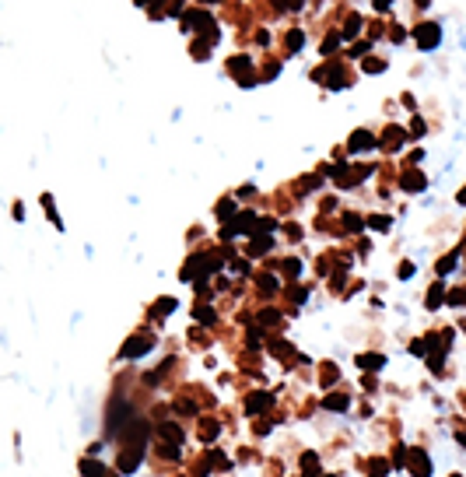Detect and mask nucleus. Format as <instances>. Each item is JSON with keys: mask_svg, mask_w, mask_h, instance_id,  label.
<instances>
[{"mask_svg": "<svg viewBox=\"0 0 466 477\" xmlns=\"http://www.w3.org/2000/svg\"><path fill=\"white\" fill-rule=\"evenodd\" d=\"M410 470H414L417 477H428V474H431V460L424 456V453H414V456H410Z\"/></svg>", "mask_w": 466, "mask_h": 477, "instance_id": "nucleus-8", "label": "nucleus"}, {"mask_svg": "<svg viewBox=\"0 0 466 477\" xmlns=\"http://www.w3.org/2000/svg\"><path fill=\"white\" fill-rule=\"evenodd\" d=\"M277 320H281L277 312H263V316H259V323H277Z\"/></svg>", "mask_w": 466, "mask_h": 477, "instance_id": "nucleus-34", "label": "nucleus"}, {"mask_svg": "<svg viewBox=\"0 0 466 477\" xmlns=\"http://www.w3.org/2000/svg\"><path fill=\"white\" fill-rule=\"evenodd\" d=\"M449 302L452 305H466V291H449Z\"/></svg>", "mask_w": 466, "mask_h": 477, "instance_id": "nucleus-28", "label": "nucleus"}, {"mask_svg": "<svg viewBox=\"0 0 466 477\" xmlns=\"http://www.w3.org/2000/svg\"><path fill=\"white\" fill-rule=\"evenodd\" d=\"M368 147H375V137H372L368 130H358V134L351 137V144H347V151H351V154H358V151H368Z\"/></svg>", "mask_w": 466, "mask_h": 477, "instance_id": "nucleus-3", "label": "nucleus"}, {"mask_svg": "<svg viewBox=\"0 0 466 477\" xmlns=\"http://www.w3.org/2000/svg\"><path fill=\"white\" fill-rule=\"evenodd\" d=\"M459 204H466V186H463V193H459Z\"/></svg>", "mask_w": 466, "mask_h": 477, "instance_id": "nucleus-36", "label": "nucleus"}, {"mask_svg": "<svg viewBox=\"0 0 466 477\" xmlns=\"http://www.w3.org/2000/svg\"><path fill=\"white\" fill-rule=\"evenodd\" d=\"M140 456H144V449H127V453L120 456V470H123V474L137 470V467H140Z\"/></svg>", "mask_w": 466, "mask_h": 477, "instance_id": "nucleus-6", "label": "nucleus"}, {"mask_svg": "<svg viewBox=\"0 0 466 477\" xmlns=\"http://www.w3.org/2000/svg\"><path fill=\"white\" fill-rule=\"evenodd\" d=\"M105 477H116V474H105Z\"/></svg>", "mask_w": 466, "mask_h": 477, "instance_id": "nucleus-38", "label": "nucleus"}, {"mask_svg": "<svg viewBox=\"0 0 466 477\" xmlns=\"http://www.w3.org/2000/svg\"><path fill=\"white\" fill-rule=\"evenodd\" d=\"M81 474L85 477H105V470H102L98 460H81Z\"/></svg>", "mask_w": 466, "mask_h": 477, "instance_id": "nucleus-12", "label": "nucleus"}, {"mask_svg": "<svg viewBox=\"0 0 466 477\" xmlns=\"http://www.w3.org/2000/svg\"><path fill=\"white\" fill-rule=\"evenodd\" d=\"M298 270H301L298 260H284V274H288V277H298Z\"/></svg>", "mask_w": 466, "mask_h": 477, "instance_id": "nucleus-21", "label": "nucleus"}, {"mask_svg": "<svg viewBox=\"0 0 466 477\" xmlns=\"http://www.w3.org/2000/svg\"><path fill=\"white\" fill-rule=\"evenodd\" d=\"M456 439H459V442H463V446H466V435H456Z\"/></svg>", "mask_w": 466, "mask_h": 477, "instance_id": "nucleus-37", "label": "nucleus"}, {"mask_svg": "<svg viewBox=\"0 0 466 477\" xmlns=\"http://www.w3.org/2000/svg\"><path fill=\"white\" fill-rule=\"evenodd\" d=\"M249 67H253V63H249L246 56H235V60H231V70H235V74H239V81H242V88H249V85H253V77H249Z\"/></svg>", "mask_w": 466, "mask_h": 477, "instance_id": "nucleus-5", "label": "nucleus"}, {"mask_svg": "<svg viewBox=\"0 0 466 477\" xmlns=\"http://www.w3.org/2000/svg\"><path fill=\"white\" fill-rule=\"evenodd\" d=\"M301 470H305V477H316V474H319V456H316V453H305V456H301Z\"/></svg>", "mask_w": 466, "mask_h": 477, "instance_id": "nucleus-11", "label": "nucleus"}, {"mask_svg": "<svg viewBox=\"0 0 466 477\" xmlns=\"http://www.w3.org/2000/svg\"><path fill=\"white\" fill-rule=\"evenodd\" d=\"M193 316H197L200 323H214V312L207 309V305H200V309H193Z\"/></svg>", "mask_w": 466, "mask_h": 477, "instance_id": "nucleus-18", "label": "nucleus"}, {"mask_svg": "<svg viewBox=\"0 0 466 477\" xmlns=\"http://www.w3.org/2000/svg\"><path fill=\"white\" fill-rule=\"evenodd\" d=\"M231 214H235V204H231V200H221V204H217V218L224 221V218H231Z\"/></svg>", "mask_w": 466, "mask_h": 477, "instance_id": "nucleus-17", "label": "nucleus"}, {"mask_svg": "<svg viewBox=\"0 0 466 477\" xmlns=\"http://www.w3.org/2000/svg\"><path fill=\"white\" fill-rule=\"evenodd\" d=\"M214 435H217V421H207L204 425V439H214Z\"/></svg>", "mask_w": 466, "mask_h": 477, "instance_id": "nucleus-29", "label": "nucleus"}, {"mask_svg": "<svg viewBox=\"0 0 466 477\" xmlns=\"http://www.w3.org/2000/svg\"><path fill=\"white\" fill-rule=\"evenodd\" d=\"M382 67H385V63H382V60H365V70H368V74H379V70H382Z\"/></svg>", "mask_w": 466, "mask_h": 477, "instance_id": "nucleus-25", "label": "nucleus"}, {"mask_svg": "<svg viewBox=\"0 0 466 477\" xmlns=\"http://www.w3.org/2000/svg\"><path fill=\"white\" fill-rule=\"evenodd\" d=\"M333 46H340V39H337V35H330V39H326V43H323V53H330Z\"/></svg>", "mask_w": 466, "mask_h": 477, "instance_id": "nucleus-33", "label": "nucleus"}, {"mask_svg": "<svg viewBox=\"0 0 466 477\" xmlns=\"http://www.w3.org/2000/svg\"><path fill=\"white\" fill-rule=\"evenodd\" d=\"M266 249H270V238H266V235L249 238V256H259V253H266Z\"/></svg>", "mask_w": 466, "mask_h": 477, "instance_id": "nucleus-13", "label": "nucleus"}, {"mask_svg": "<svg viewBox=\"0 0 466 477\" xmlns=\"http://www.w3.org/2000/svg\"><path fill=\"white\" fill-rule=\"evenodd\" d=\"M400 186H403V190H424V176H421L417 169H410V172H403Z\"/></svg>", "mask_w": 466, "mask_h": 477, "instance_id": "nucleus-10", "label": "nucleus"}, {"mask_svg": "<svg viewBox=\"0 0 466 477\" xmlns=\"http://www.w3.org/2000/svg\"><path fill=\"white\" fill-rule=\"evenodd\" d=\"M259 288H263V291H274L277 285H274V277H270V274H266V277H259Z\"/></svg>", "mask_w": 466, "mask_h": 477, "instance_id": "nucleus-30", "label": "nucleus"}, {"mask_svg": "<svg viewBox=\"0 0 466 477\" xmlns=\"http://www.w3.org/2000/svg\"><path fill=\"white\" fill-rule=\"evenodd\" d=\"M403 141H407V134H403L400 127H389V130H385V137H382V144L389 147V151H400V147H403Z\"/></svg>", "mask_w": 466, "mask_h": 477, "instance_id": "nucleus-7", "label": "nucleus"}, {"mask_svg": "<svg viewBox=\"0 0 466 477\" xmlns=\"http://www.w3.org/2000/svg\"><path fill=\"white\" fill-rule=\"evenodd\" d=\"M393 463H396V467H403V463H407V449H403V446L393 453Z\"/></svg>", "mask_w": 466, "mask_h": 477, "instance_id": "nucleus-32", "label": "nucleus"}, {"mask_svg": "<svg viewBox=\"0 0 466 477\" xmlns=\"http://www.w3.org/2000/svg\"><path fill=\"white\" fill-rule=\"evenodd\" d=\"M274 354H291V344L288 340H274Z\"/></svg>", "mask_w": 466, "mask_h": 477, "instance_id": "nucleus-26", "label": "nucleus"}, {"mask_svg": "<svg viewBox=\"0 0 466 477\" xmlns=\"http://www.w3.org/2000/svg\"><path fill=\"white\" fill-rule=\"evenodd\" d=\"M211 467H224V470H228V467H231V463H228V460H224V456H221V453H211Z\"/></svg>", "mask_w": 466, "mask_h": 477, "instance_id": "nucleus-27", "label": "nucleus"}, {"mask_svg": "<svg viewBox=\"0 0 466 477\" xmlns=\"http://www.w3.org/2000/svg\"><path fill=\"white\" fill-rule=\"evenodd\" d=\"M368 225H372L375 232H385V228H389V218H382V214H375V218H368Z\"/></svg>", "mask_w": 466, "mask_h": 477, "instance_id": "nucleus-20", "label": "nucleus"}, {"mask_svg": "<svg viewBox=\"0 0 466 477\" xmlns=\"http://www.w3.org/2000/svg\"><path fill=\"white\" fill-rule=\"evenodd\" d=\"M326 407H330V411H343V407H347V396H326Z\"/></svg>", "mask_w": 466, "mask_h": 477, "instance_id": "nucleus-19", "label": "nucleus"}, {"mask_svg": "<svg viewBox=\"0 0 466 477\" xmlns=\"http://www.w3.org/2000/svg\"><path fill=\"white\" fill-rule=\"evenodd\" d=\"M442 295H445V291H442V285H435V288L428 291V309H438V302H442Z\"/></svg>", "mask_w": 466, "mask_h": 477, "instance_id": "nucleus-16", "label": "nucleus"}, {"mask_svg": "<svg viewBox=\"0 0 466 477\" xmlns=\"http://www.w3.org/2000/svg\"><path fill=\"white\" fill-rule=\"evenodd\" d=\"M154 347V337L151 334H137V337H130L127 344H123V358H137V354H147Z\"/></svg>", "mask_w": 466, "mask_h": 477, "instance_id": "nucleus-1", "label": "nucleus"}, {"mask_svg": "<svg viewBox=\"0 0 466 477\" xmlns=\"http://www.w3.org/2000/svg\"><path fill=\"white\" fill-rule=\"evenodd\" d=\"M158 435H162V439H165V442H169V439H172V442H175V446H179V442H182V431H179V428H175V425H162V428H158Z\"/></svg>", "mask_w": 466, "mask_h": 477, "instance_id": "nucleus-14", "label": "nucleus"}, {"mask_svg": "<svg viewBox=\"0 0 466 477\" xmlns=\"http://www.w3.org/2000/svg\"><path fill=\"white\" fill-rule=\"evenodd\" d=\"M343 225L351 228V232H358V228H361V218H358V214H343Z\"/></svg>", "mask_w": 466, "mask_h": 477, "instance_id": "nucleus-23", "label": "nucleus"}, {"mask_svg": "<svg viewBox=\"0 0 466 477\" xmlns=\"http://www.w3.org/2000/svg\"><path fill=\"white\" fill-rule=\"evenodd\" d=\"M410 130H414V137H421V134H424V123H421V116L414 119V127H410Z\"/></svg>", "mask_w": 466, "mask_h": 477, "instance_id": "nucleus-35", "label": "nucleus"}, {"mask_svg": "<svg viewBox=\"0 0 466 477\" xmlns=\"http://www.w3.org/2000/svg\"><path fill=\"white\" fill-rule=\"evenodd\" d=\"M358 32H361V18L351 14V18H347V28H343V39H354Z\"/></svg>", "mask_w": 466, "mask_h": 477, "instance_id": "nucleus-15", "label": "nucleus"}, {"mask_svg": "<svg viewBox=\"0 0 466 477\" xmlns=\"http://www.w3.org/2000/svg\"><path fill=\"white\" fill-rule=\"evenodd\" d=\"M301 43H305V35H301V32H291V35H288V49H298Z\"/></svg>", "mask_w": 466, "mask_h": 477, "instance_id": "nucleus-22", "label": "nucleus"}, {"mask_svg": "<svg viewBox=\"0 0 466 477\" xmlns=\"http://www.w3.org/2000/svg\"><path fill=\"white\" fill-rule=\"evenodd\" d=\"M270 404H274V396H270V393H253L249 404H246V411H249V414H259V411H266Z\"/></svg>", "mask_w": 466, "mask_h": 477, "instance_id": "nucleus-4", "label": "nucleus"}, {"mask_svg": "<svg viewBox=\"0 0 466 477\" xmlns=\"http://www.w3.org/2000/svg\"><path fill=\"white\" fill-rule=\"evenodd\" d=\"M456 267V256H445V260H438V274H449Z\"/></svg>", "mask_w": 466, "mask_h": 477, "instance_id": "nucleus-24", "label": "nucleus"}, {"mask_svg": "<svg viewBox=\"0 0 466 477\" xmlns=\"http://www.w3.org/2000/svg\"><path fill=\"white\" fill-rule=\"evenodd\" d=\"M172 309H175V298H162L158 302V312H172Z\"/></svg>", "mask_w": 466, "mask_h": 477, "instance_id": "nucleus-31", "label": "nucleus"}, {"mask_svg": "<svg viewBox=\"0 0 466 477\" xmlns=\"http://www.w3.org/2000/svg\"><path fill=\"white\" fill-rule=\"evenodd\" d=\"M414 39H417V46L435 49V46L442 43V28H438V25H421V28L414 32Z\"/></svg>", "mask_w": 466, "mask_h": 477, "instance_id": "nucleus-2", "label": "nucleus"}, {"mask_svg": "<svg viewBox=\"0 0 466 477\" xmlns=\"http://www.w3.org/2000/svg\"><path fill=\"white\" fill-rule=\"evenodd\" d=\"M358 365H361V372H379V369L385 365V358H382V354H361Z\"/></svg>", "mask_w": 466, "mask_h": 477, "instance_id": "nucleus-9", "label": "nucleus"}]
</instances>
